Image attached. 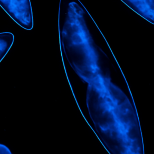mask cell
Wrapping results in <instances>:
<instances>
[{"instance_id": "3", "label": "cell", "mask_w": 154, "mask_h": 154, "mask_svg": "<svg viewBox=\"0 0 154 154\" xmlns=\"http://www.w3.org/2000/svg\"><path fill=\"white\" fill-rule=\"evenodd\" d=\"M0 154H11V152L7 146L0 144Z\"/></svg>"}, {"instance_id": "2", "label": "cell", "mask_w": 154, "mask_h": 154, "mask_svg": "<svg viewBox=\"0 0 154 154\" xmlns=\"http://www.w3.org/2000/svg\"><path fill=\"white\" fill-rule=\"evenodd\" d=\"M0 6L20 27L27 30L33 29L31 0H0Z\"/></svg>"}, {"instance_id": "1", "label": "cell", "mask_w": 154, "mask_h": 154, "mask_svg": "<svg viewBox=\"0 0 154 154\" xmlns=\"http://www.w3.org/2000/svg\"><path fill=\"white\" fill-rule=\"evenodd\" d=\"M86 105L99 137L111 153H143L136 114L127 96L101 72L88 84Z\"/></svg>"}]
</instances>
